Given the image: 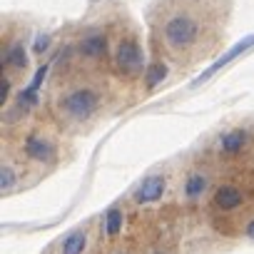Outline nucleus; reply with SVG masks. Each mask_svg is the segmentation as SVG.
Wrapping results in <instances>:
<instances>
[{"mask_svg":"<svg viewBox=\"0 0 254 254\" xmlns=\"http://www.w3.org/2000/svg\"><path fill=\"white\" fill-rule=\"evenodd\" d=\"M48 48H50V35H40V38L33 43V53H35V55H43Z\"/></svg>","mask_w":254,"mask_h":254,"instance_id":"nucleus-17","label":"nucleus"},{"mask_svg":"<svg viewBox=\"0 0 254 254\" xmlns=\"http://www.w3.org/2000/svg\"><path fill=\"white\" fill-rule=\"evenodd\" d=\"M204 190H207V177L204 175H190L187 177V182H185V197L190 202L199 199L204 194Z\"/></svg>","mask_w":254,"mask_h":254,"instance_id":"nucleus-11","label":"nucleus"},{"mask_svg":"<svg viewBox=\"0 0 254 254\" xmlns=\"http://www.w3.org/2000/svg\"><path fill=\"white\" fill-rule=\"evenodd\" d=\"M8 95H10V80H8V75H5V77H3V100H0L3 105L8 102Z\"/></svg>","mask_w":254,"mask_h":254,"instance_id":"nucleus-18","label":"nucleus"},{"mask_svg":"<svg viewBox=\"0 0 254 254\" xmlns=\"http://www.w3.org/2000/svg\"><path fill=\"white\" fill-rule=\"evenodd\" d=\"M48 70H50L48 65H40V67H38V72H35V77H33V82L28 85V90L38 92V90H40V85H43V80H45V75H48Z\"/></svg>","mask_w":254,"mask_h":254,"instance_id":"nucleus-16","label":"nucleus"},{"mask_svg":"<svg viewBox=\"0 0 254 254\" xmlns=\"http://www.w3.org/2000/svg\"><path fill=\"white\" fill-rule=\"evenodd\" d=\"M120 229H122V212L117 207H110L107 214H105V234L110 239H115L120 234Z\"/></svg>","mask_w":254,"mask_h":254,"instance_id":"nucleus-12","label":"nucleus"},{"mask_svg":"<svg viewBox=\"0 0 254 254\" xmlns=\"http://www.w3.org/2000/svg\"><path fill=\"white\" fill-rule=\"evenodd\" d=\"M247 237H249V239H254V219H252V222H249V227H247Z\"/></svg>","mask_w":254,"mask_h":254,"instance_id":"nucleus-19","label":"nucleus"},{"mask_svg":"<svg viewBox=\"0 0 254 254\" xmlns=\"http://www.w3.org/2000/svg\"><path fill=\"white\" fill-rule=\"evenodd\" d=\"M23 150H25L28 160H35V162H43V165H53V162L58 160L55 145H53L50 140H45V137H38V135H30V137L25 140Z\"/></svg>","mask_w":254,"mask_h":254,"instance_id":"nucleus-5","label":"nucleus"},{"mask_svg":"<svg viewBox=\"0 0 254 254\" xmlns=\"http://www.w3.org/2000/svg\"><path fill=\"white\" fill-rule=\"evenodd\" d=\"M214 204L224 212L229 209H237L242 204V192L234 187V185H222L217 192H214Z\"/></svg>","mask_w":254,"mask_h":254,"instance_id":"nucleus-8","label":"nucleus"},{"mask_svg":"<svg viewBox=\"0 0 254 254\" xmlns=\"http://www.w3.org/2000/svg\"><path fill=\"white\" fill-rule=\"evenodd\" d=\"M115 70H117V75H122L127 80H135V77L142 75V70H145V55H142V48H140L137 38L122 35L117 40V48H115Z\"/></svg>","mask_w":254,"mask_h":254,"instance_id":"nucleus-2","label":"nucleus"},{"mask_svg":"<svg viewBox=\"0 0 254 254\" xmlns=\"http://www.w3.org/2000/svg\"><path fill=\"white\" fill-rule=\"evenodd\" d=\"M18 67V70H23L25 65H28V58H25V53H23V45L20 43H15V45H10V48H5V53H3V67L8 70V67Z\"/></svg>","mask_w":254,"mask_h":254,"instance_id":"nucleus-9","label":"nucleus"},{"mask_svg":"<svg viewBox=\"0 0 254 254\" xmlns=\"http://www.w3.org/2000/svg\"><path fill=\"white\" fill-rule=\"evenodd\" d=\"M165 77H167V65H165L162 60H155V63L150 65V70H147V77H145V80H147V87L152 90V87L160 85Z\"/></svg>","mask_w":254,"mask_h":254,"instance_id":"nucleus-14","label":"nucleus"},{"mask_svg":"<svg viewBox=\"0 0 254 254\" xmlns=\"http://www.w3.org/2000/svg\"><path fill=\"white\" fill-rule=\"evenodd\" d=\"M60 107H63V112L70 120H90L97 112V107H100V92L87 87V85L72 87V90H67L63 95Z\"/></svg>","mask_w":254,"mask_h":254,"instance_id":"nucleus-3","label":"nucleus"},{"mask_svg":"<svg viewBox=\"0 0 254 254\" xmlns=\"http://www.w3.org/2000/svg\"><path fill=\"white\" fill-rule=\"evenodd\" d=\"M15 182H18V175L13 172V167L10 165H3V170H0V190H3V194H8Z\"/></svg>","mask_w":254,"mask_h":254,"instance_id":"nucleus-15","label":"nucleus"},{"mask_svg":"<svg viewBox=\"0 0 254 254\" xmlns=\"http://www.w3.org/2000/svg\"><path fill=\"white\" fill-rule=\"evenodd\" d=\"M244 142H247V132H244V130H232V132L222 135V140H219V145H222V150H224L227 155L239 152V150L244 147Z\"/></svg>","mask_w":254,"mask_h":254,"instance_id":"nucleus-10","label":"nucleus"},{"mask_svg":"<svg viewBox=\"0 0 254 254\" xmlns=\"http://www.w3.org/2000/svg\"><path fill=\"white\" fill-rule=\"evenodd\" d=\"M252 45H254V35H244L242 40H237V43H234V45H232V48H229V50H227V53L219 58V60H214V63H212V65H209V67H207V70H204V72H202V75H199V77L192 82V87H197V85H204V82H207V80H209L214 72H219L224 65H229L232 60H237V58H239L242 53H247Z\"/></svg>","mask_w":254,"mask_h":254,"instance_id":"nucleus-4","label":"nucleus"},{"mask_svg":"<svg viewBox=\"0 0 254 254\" xmlns=\"http://www.w3.org/2000/svg\"><path fill=\"white\" fill-rule=\"evenodd\" d=\"M77 53H80V58L92 60V63H95V60H102L105 53H107V38H105L100 30H90V33H85V35L80 38Z\"/></svg>","mask_w":254,"mask_h":254,"instance_id":"nucleus-6","label":"nucleus"},{"mask_svg":"<svg viewBox=\"0 0 254 254\" xmlns=\"http://www.w3.org/2000/svg\"><path fill=\"white\" fill-rule=\"evenodd\" d=\"M214 23L217 13H212L202 0H170L162 5L157 20H152L162 48L170 55L187 58V63L219 43L217 33H212Z\"/></svg>","mask_w":254,"mask_h":254,"instance_id":"nucleus-1","label":"nucleus"},{"mask_svg":"<svg viewBox=\"0 0 254 254\" xmlns=\"http://www.w3.org/2000/svg\"><path fill=\"white\" fill-rule=\"evenodd\" d=\"M85 244H87L85 232H72V234H67V239L63 242V254H82Z\"/></svg>","mask_w":254,"mask_h":254,"instance_id":"nucleus-13","label":"nucleus"},{"mask_svg":"<svg viewBox=\"0 0 254 254\" xmlns=\"http://www.w3.org/2000/svg\"><path fill=\"white\" fill-rule=\"evenodd\" d=\"M162 194H165V177L162 175H150L140 182V187L135 192V199L140 204H152V202L162 199Z\"/></svg>","mask_w":254,"mask_h":254,"instance_id":"nucleus-7","label":"nucleus"}]
</instances>
